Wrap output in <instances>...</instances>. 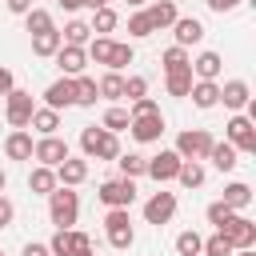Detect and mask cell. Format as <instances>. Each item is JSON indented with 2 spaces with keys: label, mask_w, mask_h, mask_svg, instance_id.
Here are the masks:
<instances>
[{
  "label": "cell",
  "mask_w": 256,
  "mask_h": 256,
  "mask_svg": "<svg viewBox=\"0 0 256 256\" xmlns=\"http://www.w3.org/2000/svg\"><path fill=\"white\" fill-rule=\"evenodd\" d=\"M128 124H132V116H128V108H120V104H112V108L104 112V128H108V132H124Z\"/></svg>",
  "instance_id": "37"
},
{
  "label": "cell",
  "mask_w": 256,
  "mask_h": 256,
  "mask_svg": "<svg viewBox=\"0 0 256 256\" xmlns=\"http://www.w3.org/2000/svg\"><path fill=\"white\" fill-rule=\"evenodd\" d=\"M196 256H200V252H196Z\"/></svg>",
  "instance_id": "55"
},
{
  "label": "cell",
  "mask_w": 256,
  "mask_h": 256,
  "mask_svg": "<svg viewBox=\"0 0 256 256\" xmlns=\"http://www.w3.org/2000/svg\"><path fill=\"white\" fill-rule=\"evenodd\" d=\"M144 164H148V156H140V152H120V156H116V168H120V176H128V180L144 176Z\"/></svg>",
  "instance_id": "30"
},
{
  "label": "cell",
  "mask_w": 256,
  "mask_h": 256,
  "mask_svg": "<svg viewBox=\"0 0 256 256\" xmlns=\"http://www.w3.org/2000/svg\"><path fill=\"white\" fill-rule=\"evenodd\" d=\"M200 244H204V236H200V232H192V228H184V232L176 236V252H180V256H196V252H200Z\"/></svg>",
  "instance_id": "39"
},
{
  "label": "cell",
  "mask_w": 256,
  "mask_h": 256,
  "mask_svg": "<svg viewBox=\"0 0 256 256\" xmlns=\"http://www.w3.org/2000/svg\"><path fill=\"white\" fill-rule=\"evenodd\" d=\"M192 68H176V72H164V88H168V96H188V88H192Z\"/></svg>",
  "instance_id": "26"
},
{
  "label": "cell",
  "mask_w": 256,
  "mask_h": 256,
  "mask_svg": "<svg viewBox=\"0 0 256 256\" xmlns=\"http://www.w3.org/2000/svg\"><path fill=\"white\" fill-rule=\"evenodd\" d=\"M60 36H64V44H76V48H84V44L92 40V28H88L84 20H68Z\"/></svg>",
  "instance_id": "33"
},
{
  "label": "cell",
  "mask_w": 256,
  "mask_h": 256,
  "mask_svg": "<svg viewBox=\"0 0 256 256\" xmlns=\"http://www.w3.org/2000/svg\"><path fill=\"white\" fill-rule=\"evenodd\" d=\"M176 216V192H152L144 200V224H168Z\"/></svg>",
  "instance_id": "10"
},
{
  "label": "cell",
  "mask_w": 256,
  "mask_h": 256,
  "mask_svg": "<svg viewBox=\"0 0 256 256\" xmlns=\"http://www.w3.org/2000/svg\"><path fill=\"white\" fill-rule=\"evenodd\" d=\"M140 96H148V80L144 76H128L124 80V100H140Z\"/></svg>",
  "instance_id": "43"
},
{
  "label": "cell",
  "mask_w": 256,
  "mask_h": 256,
  "mask_svg": "<svg viewBox=\"0 0 256 256\" xmlns=\"http://www.w3.org/2000/svg\"><path fill=\"white\" fill-rule=\"evenodd\" d=\"M4 188H8V176H4V168H0V192H4Z\"/></svg>",
  "instance_id": "53"
},
{
  "label": "cell",
  "mask_w": 256,
  "mask_h": 256,
  "mask_svg": "<svg viewBox=\"0 0 256 256\" xmlns=\"http://www.w3.org/2000/svg\"><path fill=\"white\" fill-rule=\"evenodd\" d=\"M56 64H60V76H80V72L88 68V52L76 48V44H60Z\"/></svg>",
  "instance_id": "15"
},
{
  "label": "cell",
  "mask_w": 256,
  "mask_h": 256,
  "mask_svg": "<svg viewBox=\"0 0 256 256\" xmlns=\"http://www.w3.org/2000/svg\"><path fill=\"white\" fill-rule=\"evenodd\" d=\"M188 96H192L196 108H216V104H220V84H216V80H192Z\"/></svg>",
  "instance_id": "21"
},
{
  "label": "cell",
  "mask_w": 256,
  "mask_h": 256,
  "mask_svg": "<svg viewBox=\"0 0 256 256\" xmlns=\"http://www.w3.org/2000/svg\"><path fill=\"white\" fill-rule=\"evenodd\" d=\"M176 180H180L184 188H200V184H204V164H200V160H184L180 172H176Z\"/></svg>",
  "instance_id": "35"
},
{
  "label": "cell",
  "mask_w": 256,
  "mask_h": 256,
  "mask_svg": "<svg viewBox=\"0 0 256 256\" xmlns=\"http://www.w3.org/2000/svg\"><path fill=\"white\" fill-rule=\"evenodd\" d=\"M76 216H80V196H76L68 184H56V188L48 192V220H52L56 228H72Z\"/></svg>",
  "instance_id": "1"
},
{
  "label": "cell",
  "mask_w": 256,
  "mask_h": 256,
  "mask_svg": "<svg viewBox=\"0 0 256 256\" xmlns=\"http://www.w3.org/2000/svg\"><path fill=\"white\" fill-rule=\"evenodd\" d=\"M12 88H16V80H12V68H4V64H0V96H8Z\"/></svg>",
  "instance_id": "46"
},
{
  "label": "cell",
  "mask_w": 256,
  "mask_h": 256,
  "mask_svg": "<svg viewBox=\"0 0 256 256\" xmlns=\"http://www.w3.org/2000/svg\"><path fill=\"white\" fill-rule=\"evenodd\" d=\"M208 160L220 168V172H232L236 164H240V152L228 144V140H220V144H212V152H208Z\"/></svg>",
  "instance_id": "25"
},
{
  "label": "cell",
  "mask_w": 256,
  "mask_h": 256,
  "mask_svg": "<svg viewBox=\"0 0 256 256\" xmlns=\"http://www.w3.org/2000/svg\"><path fill=\"white\" fill-rule=\"evenodd\" d=\"M172 36H176V44H180V48H188V44H200V40H204V24H200L196 16H176V24H172Z\"/></svg>",
  "instance_id": "17"
},
{
  "label": "cell",
  "mask_w": 256,
  "mask_h": 256,
  "mask_svg": "<svg viewBox=\"0 0 256 256\" xmlns=\"http://www.w3.org/2000/svg\"><path fill=\"white\" fill-rule=\"evenodd\" d=\"M152 112H160V104H156L152 96H140V100H132V108H128V116H152Z\"/></svg>",
  "instance_id": "44"
},
{
  "label": "cell",
  "mask_w": 256,
  "mask_h": 256,
  "mask_svg": "<svg viewBox=\"0 0 256 256\" xmlns=\"http://www.w3.org/2000/svg\"><path fill=\"white\" fill-rule=\"evenodd\" d=\"M56 188V168H44V164H36L32 172H28V192H36V196H48Z\"/></svg>",
  "instance_id": "23"
},
{
  "label": "cell",
  "mask_w": 256,
  "mask_h": 256,
  "mask_svg": "<svg viewBox=\"0 0 256 256\" xmlns=\"http://www.w3.org/2000/svg\"><path fill=\"white\" fill-rule=\"evenodd\" d=\"M104 232H108V244H112L116 252H124V248L136 244V228H132V220H128V208H108Z\"/></svg>",
  "instance_id": "4"
},
{
  "label": "cell",
  "mask_w": 256,
  "mask_h": 256,
  "mask_svg": "<svg viewBox=\"0 0 256 256\" xmlns=\"http://www.w3.org/2000/svg\"><path fill=\"white\" fill-rule=\"evenodd\" d=\"M204 216H208V224H212V228H216V232H220V228H224V224H228V220H232V216H236V212H232V208H228V204H224V200H212V204H208V212H204Z\"/></svg>",
  "instance_id": "38"
},
{
  "label": "cell",
  "mask_w": 256,
  "mask_h": 256,
  "mask_svg": "<svg viewBox=\"0 0 256 256\" xmlns=\"http://www.w3.org/2000/svg\"><path fill=\"white\" fill-rule=\"evenodd\" d=\"M220 236H224L232 248H256V224H252L248 216H240V212L220 228Z\"/></svg>",
  "instance_id": "11"
},
{
  "label": "cell",
  "mask_w": 256,
  "mask_h": 256,
  "mask_svg": "<svg viewBox=\"0 0 256 256\" xmlns=\"http://www.w3.org/2000/svg\"><path fill=\"white\" fill-rule=\"evenodd\" d=\"M128 4H132V8H140V4H148V0H128Z\"/></svg>",
  "instance_id": "54"
},
{
  "label": "cell",
  "mask_w": 256,
  "mask_h": 256,
  "mask_svg": "<svg viewBox=\"0 0 256 256\" xmlns=\"http://www.w3.org/2000/svg\"><path fill=\"white\" fill-rule=\"evenodd\" d=\"M128 132H132L140 144H156V140L164 136V116H160V112H152V116H132Z\"/></svg>",
  "instance_id": "13"
},
{
  "label": "cell",
  "mask_w": 256,
  "mask_h": 256,
  "mask_svg": "<svg viewBox=\"0 0 256 256\" xmlns=\"http://www.w3.org/2000/svg\"><path fill=\"white\" fill-rule=\"evenodd\" d=\"M28 8H36L32 0H8V12H16V16H24Z\"/></svg>",
  "instance_id": "49"
},
{
  "label": "cell",
  "mask_w": 256,
  "mask_h": 256,
  "mask_svg": "<svg viewBox=\"0 0 256 256\" xmlns=\"http://www.w3.org/2000/svg\"><path fill=\"white\" fill-rule=\"evenodd\" d=\"M232 256H256V252H252V248H236Z\"/></svg>",
  "instance_id": "52"
},
{
  "label": "cell",
  "mask_w": 256,
  "mask_h": 256,
  "mask_svg": "<svg viewBox=\"0 0 256 256\" xmlns=\"http://www.w3.org/2000/svg\"><path fill=\"white\" fill-rule=\"evenodd\" d=\"M144 16H148L152 32H160V28H172L180 12H176V0H148L144 4Z\"/></svg>",
  "instance_id": "14"
},
{
  "label": "cell",
  "mask_w": 256,
  "mask_h": 256,
  "mask_svg": "<svg viewBox=\"0 0 256 256\" xmlns=\"http://www.w3.org/2000/svg\"><path fill=\"white\" fill-rule=\"evenodd\" d=\"M128 36H132V40H144V36H152V24H148V16H144V8L128 16Z\"/></svg>",
  "instance_id": "42"
},
{
  "label": "cell",
  "mask_w": 256,
  "mask_h": 256,
  "mask_svg": "<svg viewBox=\"0 0 256 256\" xmlns=\"http://www.w3.org/2000/svg\"><path fill=\"white\" fill-rule=\"evenodd\" d=\"M204 4H208L212 12H220V16H224V12H232V8H240V0H204Z\"/></svg>",
  "instance_id": "47"
},
{
  "label": "cell",
  "mask_w": 256,
  "mask_h": 256,
  "mask_svg": "<svg viewBox=\"0 0 256 256\" xmlns=\"http://www.w3.org/2000/svg\"><path fill=\"white\" fill-rule=\"evenodd\" d=\"M48 252L52 256H68L72 252V228H56L52 240H48Z\"/></svg>",
  "instance_id": "40"
},
{
  "label": "cell",
  "mask_w": 256,
  "mask_h": 256,
  "mask_svg": "<svg viewBox=\"0 0 256 256\" xmlns=\"http://www.w3.org/2000/svg\"><path fill=\"white\" fill-rule=\"evenodd\" d=\"M32 112H36V104H32V92H24V88H12V92L4 96V116H8V124H12V128H28Z\"/></svg>",
  "instance_id": "7"
},
{
  "label": "cell",
  "mask_w": 256,
  "mask_h": 256,
  "mask_svg": "<svg viewBox=\"0 0 256 256\" xmlns=\"http://www.w3.org/2000/svg\"><path fill=\"white\" fill-rule=\"evenodd\" d=\"M56 4H60L64 12H76V8H80V0H56Z\"/></svg>",
  "instance_id": "51"
},
{
  "label": "cell",
  "mask_w": 256,
  "mask_h": 256,
  "mask_svg": "<svg viewBox=\"0 0 256 256\" xmlns=\"http://www.w3.org/2000/svg\"><path fill=\"white\" fill-rule=\"evenodd\" d=\"M188 68H192V76H196V80H220L224 60H220V52H200L196 60H188Z\"/></svg>",
  "instance_id": "20"
},
{
  "label": "cell",
  "mask_w": 256,
  "mask_h": 256,
  "mask_svg": "<svg viewBox=\"0 0 256 256\" xmlns=\"http://www.w3.org/2000/svg\"><path fill=\"white\" fill-rule=\"evenodd\" d=\"M212 132H204V128H184L180 136H176V156L180 160H208V152H212Z\"/></svg>",
  "instance_id": "5"
},
{
  "label": "cell",
  "mask_w": 256,
  "mask_h": 256,
  "mask_svg": "<svg viewBox=\"0 0 256 256\" xmlns=\"http://www.w3.org/2000/svg\"><path fill=\"white\" fill-rule=\"evenodd\" d=\"M80 148H84V160H116L120 156V140L104 124L100 128H84L80 132Z\"/></svg>",
  "instance_id": "2"
},
{
  "label": "cell",
  "mask_w": 256,
  "mask_h": 256,
  "mask_svg": "<svg viewBox=\"0 0 256 256\" xmlns=\"http://www.w3.org/2000/svg\"><path fill=\"white\" fill-rule=\"evenodd\" d=\"M96 200H100L104 208H132V204H136V180H128V176L104 180V184L96 188Z\"/></svg>",
  "instance_id": "3"
},
{
  "label": "cell",
  "mask_w": 256,
  "mask_h": 256,
  "mask_svg": "<svg viewBox=\"0 0 256 256\" xmlns=\"http://www.w3.org/2000/svg\"><path fill=\"white\" fill-rule=\"evenodd\" d=\"M24 28L36 36V32H48V28H56V24H52V12H48V8H28V12H24Z\"/></svg>",
  "instance_id": "32"
},
{
  "label": "cell",
  "mask_w": 256,
  "mask_h": 256,
  "mask_svg": "<svg viewBox=\"0 0 256 256\" xmlns=\"http://www.w3.org/2000/svg\"><path fill=\"white\" fill-rule=\"evenodd\" d=\"M72 80H76V104H80V108H92V104L100 100L96 80H92V76H84V72H80V76H72Z\"/></svg>",
  "instance_id": "28"
},
{
  "label": "cell",
  "mask_w": 256,
  "mask_h": 256,
  "mask_svg": "<svg viewBox=\"0 0 256 256\" xmlns=\"http://www.w3.org/2000/svg\"><path fill=\"white\" fill-rule=\"evenodd\" d=\"M20 256H52V252H48V244H36V240H28Z\"/></svg>",
  "instance_id": "48"
},
{
  "label": "cell",
  "mask_w": 256,
  "mask_h": 256,
  "mask_svg": "<svg viewBox=\"0 0 256 256\" xmlns=\"http://www.w3.org/2000/svg\"><path fill=\"white\" fill-rule=\"evenodd\" d=\"M132 44H120V40H112V56H108V72H120V68H128L132 64Z\"/></svg>",
  "instance_id": "36"
},
{
  "label": "cell",
  "mask_w": 256,
  "mask_h": 256,
  "mask_svg": "<svg viewBox=\"0 0 256 256\" xmlns=\"http://www.w3.org/2000/svg\"><path fill=\"white\" fill-rule=\"evenodd\" d=\"M232 252H236V248H232L220 232H216V236H208V240L200 244V256H232Z\"/></svg>",
  "instance_id": "41"
},
{
  "label": "cell",
  "mask_w": 256,
  "mask_h": 256,
  "mask_svg": "<svg viewBox=\"0 0 256 256\" xmlns=\"http://www.w3.org/2000/svg\"><path fill=\"white\" fill-rule=\"evenodd\" d=\"M60 44H64L60 28H48V32H36V36H32V52H36V56H56Z\"/></svg>",
  "instance_id": "24"
},
{
  "label": "cell",
  "mask_w": 256,
  "mask_h": 256,
  "mask_svg": "<svg viewBox=\"0 0 256 256\" xmlns=\"http://www.w3.org/2000/svg\"><path fill=\"white\" fill-rule=\"evenodd\" d=\"M72 104H76V80L72 76H60L44 88V108L60 112V108H72Z\"/></svg>",
  "instance_id": "12"
},
{
  "label": "cell",
  "mask_w": 256,
  "mask_h": 256,
  "mask_svg": "<svg viewBox=\"0 0 256 256\" xmlns=\"http://www.w3.org/2000/svg\"><path fill=\"white\" fill-rule=\"evenodd\" d=\"M116 24H120L116 8H108V4H104V8H96V12H92V24H88V28H92L96 36H108V32H116Z\"/></svg>",
  "instance_id": "27"
},
{
  "label": "cell",
  "mask_w": 256,
  "mask_h": 256,
  "mask_svg": "<svg viewBox=\"0 0 256 256\" xmlns=\"http://www.w3.org/2000/svg\"><path fill=\"white\" fill-rule=\"evenodd\" d=\"M32 132L28 128H12L8 132V140H4V152H8V160H32Z\"/></svg>",
  "instance_id": "19"
},
{
  "label": "cell",
  "mask_w": 256,
  "mask_h": 256,
  "mask_svg": "<svg viewBox=\"0 0 256 256\" xmlns=\"http://www.w3.org/2000/svg\"><path fill=\"white\" fill-rule=\"evenodd\" d=\"M84 180H88V160L64 156V160L56 164V184H68V188H76V184H84Z\"/></svg>",
  "instance_id": "16"
},
{
  "label": "cell",
  "mask_w": 256,
  "mask_h": 256,
  "mask_svg": "<svg viewBox=\"0 0 256 256\" xmlns=\"http://www.w3.org/2000/svg\"><path fill=\"white\" fill-rule=\"evenodd\" d=\"M64 156H72V152H68V140H60L56 132H52V136H40V140L32 144V160L44 164V168H56Z\"/></svg>",
  "instance_id": "9"
},
{
  "label": "cell",
  "mask_w": 256,
  "mask_h": 256,
  "mask_svg": "<svg viewBox=\"0 0 256 256\" xmlns=\"http://www.w3.org/2000/svg\"><path fill=\"white\" fill-rule=\"evenodd\" d=\"M248 100H252V88H248L244 80H224V84H220V104H224V108L240 112Z\"/></svg>",
  "instance_id": "18"
},
{
  "label": "cell",
  "mask_w": 256,
  "mask_h": 256,
  "mask_svg": "<svg viewBox=\"0 0 256 256\" xmlns=\"http://www.w3.org/2000/svg\"><path fill=\"white\" fill-rule=\"evenodd\" d=\"M28 128H36L40 136H52V132L60 128V112H52V108H36L32 120H28Z\"/></svg>",
  "instance_id": "29"
},
{
  "label": "cell",
  "mask_w": 256,
  "mask_h": 256,
  "mask_svg": "<svg viewBox=\"0 0 256 256\" xmlns=\"http://www.w3.org/2000/svg\"><path fill=\"white\" fill-rule=\"evenodd\" d=\"M12 220H16V204H12V200L0 192V228H8Z\"/></svg>",
  "instance_id": "45"
},
{
  "label": "cell",
  "mask_w": 256,
  "mask_h": 256,
  "mask_svg": "<svg viewBox=\"0 0 256 256\" xmlns=\"http://www.w3.org/2000/svg\"><path fill=\"white\" fill-rule=\"evenodd\" d=\"M180 156H176V148H160L156 156H148V164H144V176H152L156 184H168V180H176V172H180Z\"/></svg>",
  "instance_id": "8"
},
{
  "label": "cell",
  "mask_w": 256,
  "mask_h": 256,
  "mask_svg": "<svg viewBox=\"0 0 256 256\" xmlns=\"http://www.w3.org/2000/svg\"><path fill=\"white\" fill-rule=\"evenodd\" d=\"M188 60H192V56H188V48H180V44H172V48H164V52H160V68H164V72L188 68Z\"/></svg>",
  "instance_id": "34"
},
{
  "label": "cell",
  "mask_w": 256,
  "mask_h": 256,
  "mask_svg": "<svg viewBox=\"0 0 256 256\" xmlns=\"http://www.w3.org/2000/svg\"><path fill=\"white\" fill-rule=\"evenodd\" d=\"M104 4H108V0H80V8H92V12H96V8H104Z\"/></svg>",
  "instance_id": "50"
},
{
  "label": "cell",
  "mask_w": 256,
  "mask_h": 256,
  "mask_svg": "<svg viewBox=\"0 0 256 256\" xmlns=\"http://www.w3.org/2000/svg\"><path fill=\"white\" fill-rule=\"evenodd\" d=\"M224 140H228L236 152L252 156V152H256V124H252L248 116H240V112H236V116L224 124Z\"/></svg>",
  "instance_id": "6"
},
{
  "label": "cell",
  "mask_w": 256,
  "mask_h": 256,
  "mask_svg": "<svg viewBox=\"0 0 256 256\" xmlns=\"http://www.w3.org/2000/svg\"><path fill=\"white\" fill-rule=\"evenodd\" d=\"M232 212H244L248 204H252V188L244 184V180H232V184H224V196H220Z\"/></svg>",
  "instance_id": "22"
},
{
  "label": "cell",
  "mask_w": 256,
  "mask_h": 256,
  "mask_svg": "<svg viewBox=\"0 0 256 256\" xmlns=\"http://www.w3.org/2000/svg\"><path fill=\"white\" fill-rule=\"evenodd\" d=\"M96 88H100V96H104V100H112V104H116V100H124V76H120V72H104Z\"/></svg>",
  "instance_id": "31"
}]
</instances>
